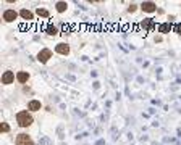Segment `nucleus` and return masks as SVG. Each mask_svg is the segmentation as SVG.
Wrapping results in <instances>:
<instances>
[{
	"label": "nucleus",
	"instance_id": "f257e3e1",
	"mask_svg": "<svg viewBox=\"0 0 181 145\" xmlns=\"http://www.w3.org/2000/svg\"><path fill=\"white\" fill-rule=\"evenodd\" d=\"M16 121H18V124L21 127H28L32 124V116L28 113V111H20L18 115H16Z\"/></svg>",
	"mask_w": 181,
	"mask_h": 145
},
{
	"label": "nucleus",
	"instance_id": "dca6fc26",
	"mask_svg": "<svg viewBox=\"0 0 181 145\" xmlns=\"http://www.w3.org/2000/svg\"><path fill=\"white\" fill-rule=\"evenodd\" d=\"M0 129H2V132H8V131H10V126L7 124V122H3V124H2V127H0Z\"/></svg>",
	"mask_w": 181,
	"mask_h": 145
},
{
	"label": "nucleus",
	"instance_id": "f8f14e48",
	"mask_svg": "<svg viewBox=\"0 0 181 145\" xmlns=\"http://www.w3.org/2000/svg\"><path fill=\"white\" fill-rule=\"evenodd\" d=\"M142 27H146V29H150V27H154V19L147 18L142 21Z\"/></svg>",
	"mask_w": 181,
	"mask_h": 145
},
{
	"label": "nucleus",
	"instance_id": "6e6552de",
	"mask_svg": "<svg viewBox=\"0 0 181 145\" xmlns=\"http://www.w3.org/2000/svg\"><path fill=\"white\" fill-rule=\"evenodd\" d=\"M28 110H31V111L41 110V102H37V100H32V102H29V103H28Z\"/></svg>",
	"mask_w": 181,
	"mask_h": 145
},
{
	"label": "nucleus",
	"instance_id": "1a4fd4ad",
	"mask_svg": "<svg viewBox=\"0 0 181 145\" xmlns=\"http://www.w3.org/2000/svg\"><path fill=\"white\" fill-rule=\"evenodd\" d=\"M16 79H18V82H21V84H24V82L29 79V74H28V72H24V71H21V72H18V74H16Z\"/></svg>",
	"mask_w": 181,
	"mask_h": 145
},
{
	"label": "nucleus",
	"instance_id": "39448f33",
	"mask_svg": "<svg viewBox=\"0 0 181 145\" xmlns=\"http://www.w3.org/2000/svg\"><path fill=\"white\" fill-rule=\"evenodd\" d=\"M15 81V74L11 71H5L3 76H2V82L3 84H11V82Z\"/></svg>",
	"mask_w": 181,
	"mask_h": 145
},
{
	"label": "nucleus",
	"instance_id": "f03ea898",
	"mask_svg": "<svg viewBox=\"0 0 181 145\" xmlns=\"http://www.w3.org/2000/svg\"><path fill=\"white\" fill-rule=\"evenodd\" d=\"M16 145H34V142L28 134H20L16 137Z\"/></svg>",
	"mask_w": 181,
	"mask_h": 145
},
{
	"label": "nucleus",
	"instance_id": "0eeeda50",
	"mask_svg": "<svg viewBox=\"0 0 181 145\" xmlns=\"http://www.w3.org/2000/svg\"><path fill=\"white\" fill-rule=\"evenodd\" d=\"M55 52L61 53V55H68V53H70V47H68L66 44H58V45L55 47Z\"/></svg>",
	"mask_w": 181,
	"mask_h": 145
},
{
	"label": "nucleus",
	"instance_id": "ddd939ff",
	"mask_svg": "<svg viewBox=\"0 0 181 145\" xmlns=\"http://www.w3.org/2000/svg\"><path fill=\"white\" fill-rule=\"evenodd\" d=\"M39 16H42V18H49V16H50V13L47 12V10H45V8H37V12H36Z\"/></svg>",
	"mask_w": 181,
	"mask_h": 145
},
{
	"label": "nucleus",
	"instance_id": "a211bd4d",
	"mask_svg": "<svg viewBox=\"0 0 181 145\" xmlns=\"http://www.w3.org/2000/svg\"><path fill=\"white\" fill-rule=\"evenodd\" d=\"M175 32H176V34H179V36H181V23H178L176 26H175Z\"/></svg>",
	"mask_w": 181,
	"mask_h": 145
},
{
	"label": "nucleus",
	"instance_id": "2eb2a0df",
	"mask_svg": "<svg viewBox=\"0 0 181 145\" xmlns=\"http://www.w3.org/2000/svg\"><path fill=\"white\" fill-rule=\"evenodd\" d=\"M66 7H68V5H66L65 2H58V3H57V10H58L60 13H61V12H65Z\"/></svg>",
	"mask_w": 181,
	"mask_h": 145
},
{
	"label": "nucleus",
	"instance_id": "9b49d317",
	"mask_svg": "<svg viewBox=\"0 0 181 145\" xmlns=\"http://www.w3.org/2000/svg\"><path fill=\"white\" fill-rule=\"evenodd\" d=\"M158 31H160V32H170V31H172V24H170V23H163V24L158 26Z\"/></svg>",
	"mask_w": 181,
	"mask_h": 145
},
{
	"label": "nucleus",
	"instance_id": "9d476101",
	"mask_svg": "<svg viewBox=\"0 0 181 145\" xmlns=\"http://www.w3.org/2000/svg\"><path fill=\"white\" fill-rule=\"evenodd\" d=\"M20 15H21L24 19H28V21H31V19H32V13L29 12V10H26V8H23L21 12H20Z\"/></svg>",
	"mask_w": 181,
	"mask_h": 145
},
{
	"label": "nucleus",
	"instance_id": "423d86ee",
	"mask_svg": "<svg viewBox=\"0 0 181 145\" xmlns=\"http://www.w3.org/2000/svg\"><path fill=\"white\" fill-rule=\"evenodd\" d=\"M141 8H142L144 12H147V13H152V12H155V10H157L154 2H144L142 5H141Z\"/></svg>",
	"mask_w": 181,
	"mask_h": 145
},
{
	"label": "nucleus",
	"instance_id": "7ed1b4c3",
	"mask_svg": "<svg viewBox=\"0 0 181 145\" xmlns=\"http://www.w3.org/2000/svg\"><path fill=\"white\" fill-rule=\"evenodd\" d=\"M50 57H52V52H50L49 48H44V50H41V52H39V55H37V60L41 61V63H47Z\"/></svg>",
	"mask_w": 181,
	"mask_h": 145
},
{
	"label": "nucleus",
	"instance_id": "20e7f679",
	"mask_svg": "<svg viewBox=\"0 0 181 145\" xmlns=\"http://www.w3.org/2000/svg\"><path fill=\"white\" fill-rule=\"evenodd\" d=\"M16 18H18V13H16L15 10H7V12L3 13V19L7 21V23H10V21H15Z\"/></svg>",
	"mask_w": 181,
	"mask_h": 145
},
{
	"label": "nucleus",
	"instance_id": "4468645a",
	"mask_svg": "<svg viewBox=\"0 0 181 145\" xmlns=\"http://www.w3.org/2000/svg\"><path fill=\"white\" fill-rule=\"evenodd\" d=\"M45 32H47L49 36H55L57 32H58V29H57L55 26H47V29H45Z\"/></svg>",
	"mask_w": 181,
	"mask_h": 145
},
{
	"label": "nucleus",
	"instance_id": "f3484780",
	"mask_svg": "<svg viewBox=\"0 0 181 145\" xmlns=\"http://www.w3.org/2000/svg\"><path fill=\"white\" fill-rule=\"evenodd\" d=\"M136 8H138V5L131 3V5H129V7H128V12H129V13H133V12H136Z\"/></svg>",
	"mask_w": 181,
	"mask_h": 145
}]
</instances>
